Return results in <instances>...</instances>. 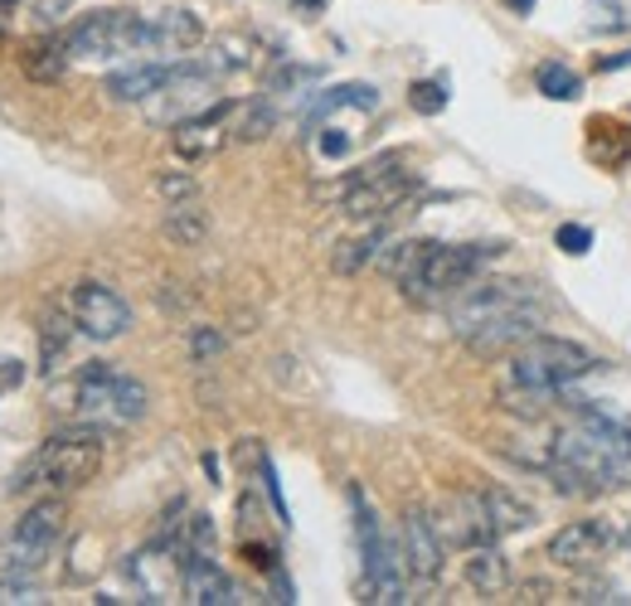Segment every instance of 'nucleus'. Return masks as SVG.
I'll return each instance as SVG.
<instances>
[{
	"label": "nucleus",
	"instance_id": "1",
	"mask_svg": "<svg viewBox=\"0 0 631 606\" xmlns=\"http://www.w3.org/2000/svg\"><path fill=\"white\" fill-rule=\"evenodd\" d=\"M534 466L564 495H607L631 485V418L612 403H574L564 428L549 432Z\"/></svg>",
	"mask_w": 631,
	"mask_h": 606
},
{
	"label": "nucleus",
	"instance_id": "2",
	"mask_svg": "<svg viewBox=\"0 0 631 606\" xmlns=\"http://www.w3.org/2000/svg\"><path fill=\"white\" fill-rule=\"evenodd\" d=\"M447 325L471 355H510L539 335L544 306L525 282H505V277L481 282L477 277L447 301Z\"/></svg>",
	"mask_w": 631,
	"mask_h": 606
},
{
	"label": "nucleus",
	"instance_id": "3",
	"mask_svg": "<svg viewBox=\"0 0 631 606\" xmlns=\"http://www.w3.org/2000/svg\"><path fill=\"white\" fill-rule=\"evenodd\" d=\"M592 369H598V355H588L574 339L534 335L501 364V403L520 418H539Z\"/></svg>",
	"mask_w": 631,
	"mask_h": 606
},
{
	"label": "nucleus",
	"instance_id": "4",
	"mask_svg": "<svg viewBox=\"0 0 631 606\" xmlns=\"http://www.w3.org/2000/svg\"><path fill=\"white\" fill-rule=\"evenodd\" d=\"M103 446H107V428L73 422V428L49 436L40 452L15 470L10 495H34V490L64 495V490H78V485H88L97 476V466H103Z\"/></svg>",
	"mask_w": 631,
	"mask_h": 606
},
{
	"label": "nucleus",
	"instance_id": "5",
	"mask_svg": "<svg viewBox=\"0 0 631 606\" xmlns=\"http://www.w3.org/2000/svg\"><path fill=\"white\" fill-rule=\"evenodd\" d=\"M146 403H151L146 383L113 369V364H83V369L58 388V408H64L73 422H93V428H107V432L141 422Z\"/></svg>",
	"mask_w": 631,
	"mask_h": 606
},
{
	"label": "nucleus",
	"instance_id": "6",
	"mask_svg": "<svg viewBox=\"0 0 631 606\" xmlns=\"http://www.w3.org/2000/svg\"><path fill=\"white\" fill-rule=\"evenodd\" d=\"M501 252H505L501 238L495 242H432V238H423L418 262H413V272L398 286H404V296L413 306H442V301H452L461 286L477 282Z\"/></svg>",
	"mask_w": 631,
	"mask_h": 606
},
{
	"label": "nucleus",
	"instance_id": "7",
	"mask_svg": "<svg viewBox=\"0 0 631 606\" xmlns=\"http://www.w3.org/2000/svg\"><path fill=\"white\" fill-rule=\"evenodd\" d=\"M418 185L423 180H418V170L404 165V151H384V155H374V161H364L355 175L335 180V185L321 190V194H335L340 209L350 218H384V214H394Z\"/></svg>",
	"mask_w": 631,
	"mask_h": 606
},
{
	"label": "nucleus",
	"instance_id": "8",
	"mask_svg": "<svg viewBox=\"0 0 631 606\" xmlns=\"http://www.w3.org/2000/svg\"><path fill=\"white\" fill-rule=\"evenodd\" d=\"M68 58L78 64H113V58L151 54V20L137 10H93L64 30Z\"/></svg>",
	"mask_w": 631,
	"mask_h": 606
},
{
	"label": "nucleus",
	"instance_id": "9",
	"mask_svg": "<svg viewBox=\"0 0 631 606\" xmlns=\"http://www.w3.org/2000/svg\"><path fill=\"white\" fill-rule=\"evenodd\" d=\"M350 509H355V539H360V563H364V592L370 602H408V563L404 549L379 529V515L370 509L360 485H350Z\"/></svg>",
	"mask_w": 631,
	"mask_h": 606
},
{
	"label": "nucleus",
	"instance_id": "10",
	"mask_svg": "<svg viewBox=\"0 0 631 606\" xmlns=\"http://www.w3.org/2000/svg\"><path fill=\"white\" fill-rule=\"evenodd\" d=\"M58 539H64V505L49 495V500L30 505L24 519H15L10 539L0 543V573H20V577H34L40 567L54 558Z\"/></svg>",
	"mask_w": 631,
	"mask_h": 606
},
{
	"label": "nucleus",
	"instance_id": "11",
	"mask_svg": "<svg viewBox=\"0 0 631 606\" xmlns=\"http://www.w3.org/2000/svg\"><path fill=\"white\" fill-rule=\"evenodd\" d=\"M214 102H218V78L200 64V58H180L175 73L165 78V88L151 93L141 107H146V117H151V121L175 127V121H185V117L210 112Z\"/></svg>",
	"mask_w": 631,
	"mask_h": 606
},
{
	"label": "nucleus",
	"instance_id": "12",
	"mask_svg": "<svg viewBox=\"0 0 631 606\" xmlns=\"http://www.w3.org/2000/svg\"><path fill=\"white\" fill-rule=\"evenodd\" d=\"M127 577L141 592V602H175L185 592V543L156 533L146 549L127 558Z\"/></svg>",
	"mask_w": 631,
	"mask_h": 606
},
{
	"label": "nucleus",
	"instance_id": "13",
	"mask_svg": "<svg viewBox=\"0 0 631 606\" xmlns=\"http://www.w3.org/2000/svg\"><path fill=\"white\" fill-rule=\"evenodd\" d=\"M68 315L78 325V335L97 339V345H113L131 331V306L117 296L107 282H78L68 291Z\"/></svg>",
	"mask_w": 631,
	"mask_h": 606
},
{
	"label": "nucleus",
	"instance_id": "14",
	"mask_svg": "<svg viewBox=\"0 0 631 606\" xmlns=\"http://www.w3.org/2000/svg\"><path fill=\"white\" fill-rule=\"evenodd\" d=\"M622 543H627V533L617 529L612 519H574V524H564L549 539V563L582 573V567L607 563V558L622 549Z\"/></svg>",
	"mask_w": 631,
	"mask_h": 606
},
{
	"label": "nucleus",
	"instance_id": "15",
	"mask_svg": "<svg viewBox=\"0 0 631 606\" xmlns=\"http://www.w3.org/2000/svg\"><path fill=\"white\" fill-rule=\"evenodd\" d=\"M234 112H238V102L218 97L210 112L175 121V127H170V145H175L180 161H210V155L224 151V145L234 141Z\"/></svg>",
	"mask_w": 631,
	"mask_h": 606
},
{
	"label": "nucleus",
	"instance_id": "16",
	"mask_svg": "<svg viewBox=\"0 0 631 606\" xmlns=\"http://www.w3.org/2000/svg\"><path fill=\"white\" fill-rule=\"evenodd\" d=\"M398 549H404V563H408L413 582L432 587V582L442 577L447 539H442V529H437V519L428 515V509H408L404 515V539H398Z\"/></svg>",
	"mask_w": 631,
	"mask_h": 606
},
{
	"label": "nucleus",
	"instance_id": "17",
	"mask_svg": "<svg viewBox=\"0 0 631 606\" xmlns=\"http://www.w3.org/2000/svg\"><path fill=\"white\" fill-rule=\"evenodd\" d=\"M379 112V88L374 83H335V88H325V93H311L307 97V107H301V127L316 131L325 117H335V112Z\"/></svg>",
	"mask_w": 631,
	"mask_h": 606
},
{
	"label": "nucleus",
	"instance_id": "18",
	"mask_svg": "<svg viewBox=\"0 0 631 606\" xmlns=\"http://www.w3.org/2000/svg\"><path fill=\"white\" fill-rule=\"evenodd\" d=\"M185 602H194V606H234V602H243V592L234 587V577H228L210 553H185Z\"/></svg>",
	"mask_w": 631,
	"mask_h": 606
},
{
	"label": "nucleus",
	"instance_id": "19",
	"mask_svg": "<svg viewBox=\"0 0 631 606\" xmlns=\"http://www.w3.org/2000/svg\"><path fill=\"white\" fill-rule=\"evenodd\" d=\"M151 20V54H185L204 40V20L185 6H170V10H156Z\"/></svg>",
	"mask_w": 631,
	"mask_h": 606
},
{
	"label": "nucleus",
	"instance_id": "20",
	"mask_svg": "<svg viewBox=\"0 0 631 606\" xmlns=\"http://www.w3.org/2000/svg\"><path fill=\"white\" fill-rule=\"evenodd\" d=\"M170 73H175V64H161V58H151V64H131V68H117L113 78L103 83V93L113 97V102H146L151 93L165 88Z\"/></svg>",
	"mask_w": 631,
	"mask_h": 606
},
{
	"label": "nucleus",
	"instance_id": "21",
	"mask_svg": "<svg viewBox=\"0 0 631 606\" xmlns=\"http://www.w3.org/2000/svg\"><path fill=\"white\" fill-rule=\"evenodd\" d=\"M481 509H485V529H491L495 543H501L505 533H520L534 524V505L515 500L510 490H481Z\"/></svg>",
	"mask_w": 631,
	"mask_h": 606
},
{
	"label": "nucleus",
	"instance_id": "22",
	"mask_svg": "<svg viewBox=\"0 0 631 606\" xmlns=\"http://www.w3.org/2000/svg\"><path fill=\"white\" fill-rule=\"evenodd\" d=\"M467 582L481 592V597H495V592L510 587V563L495 543H477L467 549Z\"/></svg>",
	"mask_w": 631,
	"mask_h": 606
},
{
	"label": "nucleus",
	"instance_id": "23",
	"mask_svg": "<svg viewBox=\"0 0 631 606\" xmlns=\"http://www.w3.org/2000/svg\"><path fill=\"white\" fill-rule=\"evenodd\" d=\"M165 234L175 238L180 248H194V242H204V234H210V214H204L200 194H194V199L165 204Z\"/></svg>",
	"mask_w": 631,
	"mask_h": 606
},
{
	"label": "nucleus",
	"instance_id": "24",
	"mask_svg": "<svg viewBox=\"0 0 631 606\" xmlns=\"http://www.w3.org/2000/svg\"><path fill=\"white\" fill-rule=\"evenodd\" d=\"M73 331H78V325H73L68 306H64V311H54V315L44 321V331H40V369H44V374H54L58 364H64Z\"/></svg>",
	"mask_w": 631,
	"mask_h": 606
},
{
	"label": "nucleus",
	"instance_id": "25",
	"mask_svg": "<svg viewBox=\"0 0 631 606\" xmlns=\"http://www.w3.org/2000/svg\"><path fill=\"white\" fill-rule=\"evenodd\" d=\"M68 64H73V58H68L64 34H58V40H40V44H30V54H24V73H30V78H40V83L64 78V68H68Z\"/></svg>",
	"mask_w": 631,
	"mask_h": 606
},
{
	"label": "nucleus",
	"instance_id": "26",
	"mask_svg": "<svg viewBox=\"0 0 631 606\" xmlns=\"http://www.w3.org/2000/svg\"><path fill=\"white\" fill-rule=\"evenodd\" d=\"M588 34H627L631 30V0H588L582 6Z\"/></svg>",
	"mask_w": 631,
	"mask_h": 606
},
{
	"label": "nucleus",
	"instance_id": "27",
	"mask_svg": "<svg viewBox=\"0 0 631 606\" xmlns=\"http://www.w3.org/2000/svg\"><path fill=\"white\" fill-rule=\"evenodd\" d=\"M321 78H325V68H316V64H277L272 73H267L263 88L267 93H287V97H311L307 88H316Z\"/></svg>",
	"mask_w": 631,
	"mask_h": 606
},
{
	"label": "nucleus",
	"instance_id": "28",
	"mask_svg": "<svg viewBox=\"0 0 631 606\" xmlns=\"http://www.w3.org/2000/svg\"><path fill=\"white\" fill-rule=\"evenodd\" d=\"M272 127H277L272 97H258V102H238V112H234V141H263Z\"/></svg>",
	"mask_w": 631,
	"mask_h": 606
},
{
	"label": "nucleus",
	"instance_id": "29",
	"mask_svg": "<svg viewBox=\"0 0 631 606\" xmlns=\"http://www.w3.org/2000/svg\"><path fill=\"white\" fill-rule=\"evenodd\" d=\"M384 242H388V228L384 224H374L370 234H360V238H350L345 248L335 252V272H360L364 262H374L384 252Z\"/></svg>",
	"mask_w": 631,
	"mask_h": 606
},
{
	"label": "nucleus",
	"instance_id": "30",
	"mask_svg": "<svg viewBox=\"0 0 631 606\" xmlns=\"http://www.w3.org/2000/svg\"><path fill=\"white\" fill-rule=\"evenodd\" d=\"M534 83H539V93L554 97V102H574V97H582V78L568 64H558V58L534 68Z\"/></svg>",
	"mask_w": 631,
	"mask_h": 606
},
{
	"label": "nucleus",
	"instance_id": "31",
	"mask_svg": "<svg viewBox=\"0 0 631 606\" xmlns=\"http://www.w3.org/2000/svg\"><path fill=\"white\" fill-rule=\"evenodd\" d=\"M447 83L442 78H423V83H413L408 88V102H413V112H423V117H437L447 107Z\"/></svg>",
	"mask_w": 631,
	"mask_h": 606
},
{
	"label": "nucleus",
	"instance_id": "32",
	"mask_svg": "<svg viewBox=\"0 0 631 606\" xmlns=\"http://www.w3.org/2000/svg\"><path fill=\"white\" fill-rule=\"evenodd\" d=\"M258 470H263V490H267V500H272L277 509V524H291V509L282 500V485H277V466H272V456H258Z\"/></svg>",
	"mask_w": 631,
	"mask_h": 606
},
{
	"label": "nucleus",
	"instance_id": "33",
	"mask_svg": "<svg viewBox=\"0 0 631 606\" xmlns=\"http://www.w3.org/2000/svg\"><path fill=\"white\" fill-rule=\"evenodd\" d=\"M190 355H194V364H210V359H218V355H224V335L210 331V325H200V331L190 335Z\"/></svg>",
	"mask_w": 631,
	"mask_h": 606
},
{
	"label": "nucleus",
	"instance_id": "34",
	"mask_svg": "<svg viewBox=\"0 0 631 606\" xmlns=\"http://www.w3.org/2000/svg\"><path fill=\"white\" fill-rule=\"evenodd\" d=\"M558 252H568V258H582V252L592 248V228H582V224H564L558 228Z\"/></svg>",
	"mask_w": 631,
	"mask_h": 606
},
{
	"label": "nucleus",
	"instance_id": "35",
	"mask_svg": "<svg viewBox=\"0 0 631 606\" xmlns=\"http://www.w3.org/2000/svg\"><path fill=\"white\" fill-rule=\"evenodd\" d=\"M156 190H161V199H165V204H175V199H194V194H200V185H194L190 175H175V170L156 180Z\"/></svg>",
	"mask_w": 631,
	"mask_h": 606
},
{
	"label": "nucleus",
	"instance_id": "36",
	"mask_svg": "<svg viewBox=\"0 0 631 606\" xmlns=\"http://www.w3.org/2000/svg\"><path fill=\"white\" fill-rule=\"evenodd\" d=\"M316 145H321V155H325V161H340V155H350V131L325 127L321 137H316Z\"/></svg>",
	"mask_w": 631,
	"mask_h": 606
},
{
	"label": "nucleus",
	"instance_id": "37",
	"mask_svg": "<svg viewBox=\"0 0 631 606\" xmlns=\"http://www.w3.org/2000/svg\"><path fill=\"white\" fill-rule=\"evenodd\" d=\"M20 383H24V359L0 355V393H15Z\"/></svg>",
	"mask_w": 631,
	"mask_h": 606
},
{
	"label": "nucleus",
	"instance_id": "38",
	"mask_svg": "<svg viewBox=\"0 0 631 606\" xmlns=\"http://www.w3.org/2000/svg\"><path fill=\"white\" fill-rule=\"evenodd\" d=\"M30 6H34V15H40L44 24H54V20H64L73 10V0H30Z\"/></svg>",
	"mask_w": 631,
	"mask_h": 606
},
{
	"label": "nucleus",
	"instance_id": "39",
	"mask_svg": "<svg viewBox=\"0 0 631 606\" xmlns=\"http://www.w3.org/2000/svg\"><path fill=\"white\" fill-rule=\"evenodd\" d=\"M617 68H631V48H622V54L602 58V73H617Z\"/></svg>",
	"mask_w": 631,
	"mask_h": 606
},
{
	"label": "nucleus",
	"instance_id": "40",
	"mask_svg": "<svg viewBox=\"0 0 631 606\" xmlns=\"http://www.w3.org/2000/svg\"><path fill=\"white\" fill-rule=\"evenodd\" d=\"M291 10H297V15H321L325 0H291Z\"/></svg>",
	"mask_w": 631,
	"mask_h": 606
},
{
	"label": "nucleus",
	"instance_id": "41",
	"mask_svg": "<svg viewBox=\"0 0 631 606\" xmlns=\"http://www.w3.org/2000/svg\"><path fill=\"white\" fill-rule=\"evenodd\" d=\"M510 10H515V15H530V10H534V0H510Z\"/></svg>",
	"mask_w": 631,
	"mask_h": 606
},
{
	"label": "nucleus",
	"instance_id": "42",
	"mask_svg": "<svg viewBox=\"0 0 631 606\" xmlns=\"http://www.w3.org/2000/svg\"><path fill=\"white\" fill-rule=\"evenodd\" d=\"M15 6H20V0H0V20H6L10 10H15Z\"/></svg>",
	"mask_w": 631,
	"mask_h": 606
},
{
	"label": "nucleus",
	"instance_id": "43",
	"mask_svg": "<svg viewBox=\"0 0 631 606\" xmlns=\"http://www.w3.org/2000/svg\"><path fill=\"white\" fill-rule=\"evenodd\" d=\"M627 549H631V529H627Z\"/></svg>",
	"mask_w": 631,
	"mask_h": 606
}]
</instances>
